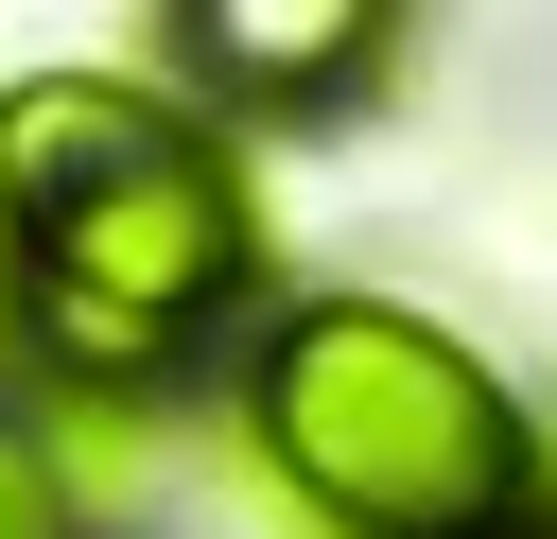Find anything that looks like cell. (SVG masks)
<instances>
[{
	"label": "cell",
	"mask_w": 557,
	"mask_h": 539,
	"mask_svg": "<svg viewBox=\"0 0 557 539\" xmlns=\"http://www.w3.org/2000/svg\"><path fill=\"white\" fill-rule=\"evenodd\" d=\"M226 278H244V191L209 139H139L122 174L17 209V296H35V348L70 383H157Z\"/></svg>",
	"instance_id": "2"
},
{
	"label": "cell",
	"mask_w": 557,
	"mask_h": 539,
	"mask_svg": "<svg viewBox=\"0 0 557 539\" xmlns=\"http://www.w3.org/2000/svg\"><path fill=\"white\" fill-rule=\"evenodd\" d=\"M244 417H261V452H278L348 539H505V504H522V417H505V383H487L435 313H400V296H313V313H278Z\"/></svg>",
	"instance_id": "1"
},
{
	"label": "cell",
	"mask_w": 557,
	"mask_h": 539,
	"mask_svg": "<svg viewBox=\"0 0 557 539\" xmlns=\"http://www.w3.org/2000/svg\"><path fill=\"white\" fill-rule=\"evenodd\" d=\"M139 139H174L139 87H87V70H52V87H17V104H0V191H17V209H52V191H87V174H122Z\"/></svg>",
	"instance_id": "4"
},
{
	"label": "cell",
	"mask_w": 557,
	"mask_h": 539,
	"mask_svg": "<svg viewBox=\"0 0 557 539\" xmlns=\"http://www.w3.org/2000/svg\"><path fill=\"white\" fill-rule=\"evenodd\" d=\"M0 539H70V487H52V452L0 417Z\"/></svg>",
	"instance_id": "5"
},
{
	"label": "cell",
	"mask_w": 557,
	"mask_h": 539,
	"mask_svg": "<svg viewBox=\"0 0 557 539\" xmlns=\"http://www.w3.org/2000/svg\"><path fill=\"white\" fill-rule=\"evenodd\" d=\"M191 52H209L244 104H313V87H348V70L383 52V17H366V0H209Z\"/></svg>",
	"instance_id": "3"
}]
</instances>
